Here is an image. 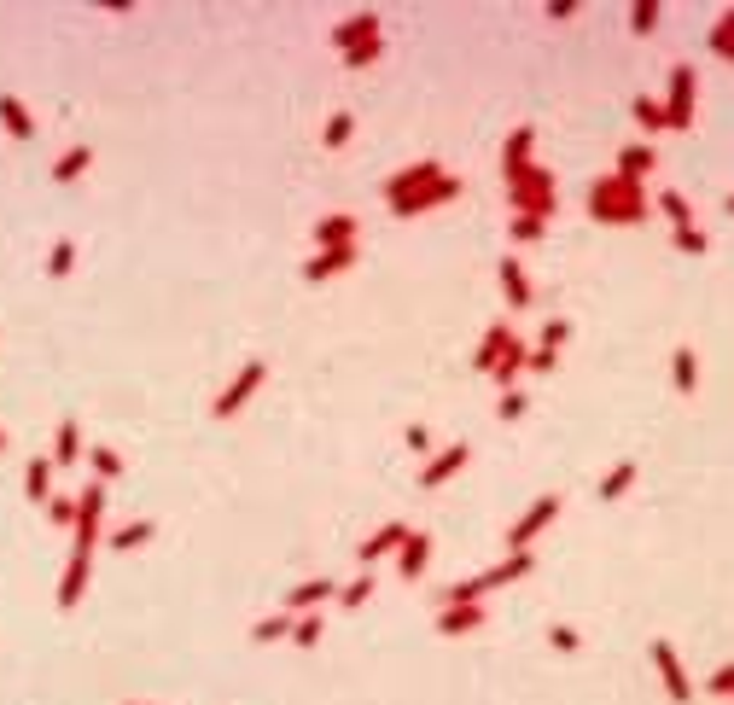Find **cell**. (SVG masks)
Masks as SVG:
<instances>
[{"instance_id": "f1b7e54d", "label": "cell", "mask_w": 734, "mask_h": 705, "mask_svg": "<svg viewBox=\"0 0 734 705\" xmlns=\"http://www.w3.org/2000/svg\"><path fill=\"white\" fill-rule=\"evenodd\" d=\"M88 169H94V146H70L65 158L53 164V181H59V187H70V181H76V175H88Z\"/></svg>"}, {"instance_id": "2e32d148", "label": "cell", "mask_w": 734, "mask_h": 705, "mask_svg": "<svg viewBox=\"0 0 734 705\" xmlns=\"http://www.w3.org/2000/svg\"><path fill=\"white\" fill-rule=\"evenodd\" d=\"M327 601H338V583H333V577H303L298 589L286 595V612H321Z\"/></svg>"}, {"instance_id": "7dc6e473", "label": "cell", "mask_w": 734, "mask_h": 705, "mask_svg": "<svg viewBox=\"0 0 734 705\" xmlns=\"http://www.w3.org/2000/svg\"><path fill=\"white\" fill-rule=\"evenodd\" d=\"M47 519H53V525H76V502H70V496H53V502H47Z\"/></svg>"}, {"instance_id": "3957f363", "label": "cell", "mask_w": 734, "mask_h": 705, "mask_svg": "<svg viewBox=\"0 0 734 705\" xmlns=\"http://www.w3.org/2000/svg\"><path fill=\"white\" fill-rule=\"evenodd\" d=\"M507 210H513V216H536V222H554V210H560L554 169L531 164L525 175H513V181H507Z\"/></svg>"}, {"instance_id": "7c38bea8", "label": "cell", "mask_w": 734, "mask_h": 705, "mask_svg": "<svg viewBox=\"0 0 734 705\" xmlns=\"http://www.w3.org/2000/svg\"><path fill=\"white\" fill-rule=\"evenodd\" d=\"M88 571H94V554L88 548H70L65 560V577H59V606H82V589H88Z\"/></svg>"}, {"instance_id": "ee69618b", "label": "cell", "mask_w": 734, "mask_h": 705, "mask_svg": "<svg viewBox=\"0 0 734 705\" xmlns=\"http://www.w3.org/2000/svg\"><path fill=\"white\" fill-rule=\"evenodd\" d=\"M542 234H548V222H536V216H513V239H519V245H536Z\"/></svg>"}, {"instance_id": "30bf717a", "label": "cell", "mask_w": 734, "mask_h": 705, "mask_svg": "<svg viewBox=\"0 0 734 705\" xmlns=\"http://www.w3.org/2000/svg\"><path fill=\"white\" fill-rule=\"evenodd\" d=\"M437 175H443V164H437V158H420V164L397 169V175L385 181V204H397V199H408V193H420V187H432Z\"/></svg>"}, {"instance_id": "ac0fdd59", "label": "cell", "mask_w": 734, "mask_h": 705, "mask_svg": "<svg viewBox=\"0 0 734 705\" xmlns=\"http://www.w3.org/2000/svg\"><path fill=\"white\" fill-rule=\"evenodd\" d=\"M670 385H676L682 397H694V391H700V356H694L688 344H676V350H670Z\"/></svg>"}, {"instance_id": "d4e9b609", "label": "cell", "mask_w": 734, "mask_h": 705, "mask_svg": "<svg viewBox=\"0 0 734 705\" xmlns=\"http://www.w3.org/2000/svg\"><path fill=\"white\" fill-rule=\"evenodd\" d=\"M24 496H30L35 507L53 502V461H41V455H35L30 467H24Z\"/></svg>"}, {"instance_id": "7a4b0ae2", "label": "cell", "mask_w": 734, "mask_h": 705, "mask_svg": "<svg viewBox=\"0 0 734 705\" xmlns=\"http://www.w3.org/2000/svg\"><path fill=\"white\" fill-rule=\"evenodd\" d=\"M531 566H536V554L525 548V554H507L501 566H490V571H472V577H461V583H449L443 589V606H478L490 589H501V583H519V577H531Z\"/></svg>"}, {"instance_id": "836d02e7", "label": "cell", "mask_w": 734, "mask_h": 705, "mask_svg": "<svg viewBox=\"0 0 734 705\" xmlns=\"http://www.w3.org/2000/svg\"><path fill=\"white\" fill-rule=\"evenodd\" d=\"M88 467H94V478H123V455L117 449H105V443H88Z\"/></svg>"}, {"instance_id": "8fae6325", "label": "cell", "mask_w": 734, "mask_h": 705, "mask_svg": "<svg viewBox=\"0 0 734 705\" xmlns=\"http://www.w3.org/2000/svg\"><path fill=\"white\" fill-rule=\"evenodd\" d=\"M385 24H379V12H350L344 24H333V47L338 53H350V47H362V41H379Z\"/></svg>"}, {"instance_id": "4dcf8cb0", "label": "cell", "mask_w": 734, "mask_h": 705, "mask_svg": "<svg viewBox=\"0 0 734 705\" xmlns=\"http://www.w3.org/2000/svg\"><path fill=\"white\" fill-rule=\"evenodd\" d=\"M350 135H356V117H350V111H333V117H327V129H321V146H327V152H344Z\"/></svg>"}, {"instance_id": "bcb514c9", "label": "cell", "mask_w": 734, "mask_h": 705, "mask_svg": "<svg viewBox=\"0 0 734 705\" xmlns=\"http://www.w3.org/2000/svg\"><path fill=\"white\" fill-rule=\"evenodd\" d=\"M554 368H560V350H542V344H536L531 362H525V373H554Z\"/></svg>"}, {"instance_id": "d6a6232c", "label": "cell", "mask_w": 734, "mask_h": 705, "mask_svg": "<svg viewBox=\"0 0 734 705\" xmlns=\"http://www.w3.org/2000/svg\"><path fill=\"white\" fill-rule=\"evenodd\" d=\"M630 111H635V123H641L647 135H659V129H665V100H653V94H635Z\"/></svg>"}, {"instance_id": "db71d44e", "label": "cell", "mask_w": 734, "mask_h": 705, "mask_svg": "<svg viewBox=\"0 0 734 705\" xmlns=\"http://www.w3.org/2000/svg\"><path fill=\"white\" fill-rule=\"evenodd\" d=\"M0 449H6V432H0Z\"/></svg>"}, {"instance_id": "7402d4cb", "label": "cell", "mask_w": 734, "mask_h": 705, "mask_svg": "<svg viewBox=\"0 0 734 705\" xmlns=\"http://www.w3.org/2000/svg\"><path fill=\"white\" fill-rule=\"evenodd\" d=\"M507 344H513V327H507V321H490V327H484V344H478V356H472V368L490 373L501 362V350H507Z\"/></svg>"}, {"instance_id": "8992f818", "label": "cell", "mask_w": 734, "mask_h": 705, "mask_svg": "<svg viewBox=\"0 0 734 705\" xmlns=\"http://www.w3.org/2000/svg\"><path fill=\"white\" fill-rule=\"evenodd\" d=\"M263 379H268V362H245V368L234 373V385H228V391H222V397L210 403V414H216V420L239 414V408H245L251 397H257V391H263Z\"/></svg>"}, {"instance_id": "60d3db41", "label": "cell", "mask_w": 734, "mask_h": 705, "mask_svg": "<svg viewBox=\"0 0 734 705\" xmlns=\"http://www.w3.org/2000/svg\"><path fill=\"white\" fill-rule=\"evenodd\" d=\"M70 269H76V239H59V245H53V257H47V274H53V280H65Z\"/></svg>"}, {"instance_id": "d6986e66", "label": "cell", "mask_w": 734, "mask_h": 705, "mask_svg": "<svg viewBox=\"0 0 734 705\" xmlns=\"http://www.w3.org/2000/svg\"><path fill=\"white\" fill-rule=\"evenodd\" d=\"M484 618H490L484 606H443V612H437V636H472Z\"/></svg>"}, {"instance_id": "52a82bcc", "label": "cell", "mask_w": 734, "mask_h": 705, "mask_svg": "<svg viewBox=\"0 0 734 705\" xmlns=\"http://www.w3.org/2000/svg\"><path fill=\"white\" fill-rule=\"evenodd\" d=\"M647 653H653V671H659V682H665L670 705H694V682H688V671H682L676 647H670V641H653Z\"/></svg>"}, {"instance_id": "d590c367", "label": "cell", "mask_w": 734, "mask_h": 705, "mask_svg": "<svg viewBox=\"0 0 734 705\" xmlns=\"http://www.w3.org/2000/svg\"><path fill=\"white\" fill-rule=\"evenodd\" d=\"M659 12H665L659 0H635V6H630V30L635 35H653V30H659Z\"/></svg>"}, {"instance_id": "4316f807", "label": "cell", "mask_w": 734, "mask_h": 705, "mask_svg": "<svg viewBox=\"0 0 734 705\" xmlns=\"http://www.w3.org/2000/svg\"><path fill=\"white\" fill-rule=\"evenodd\" d=\"M82 461V426L76 420H59V437H53V467H76Z\"/></svg>"}, {"instance_id": "484cf974", "label": "cell", "mask_w": 734, "mask_h": 705, "mask_svg": "<svg viewBox=\"0 0 734 705\" xmlns=\"http://www.w3.org/2000/svg\"><path fill=\"white\" fill-rule=\"evenodd\" d=\"M525 362H531V350H525V344H519V338H513V344H507V350H501V362H496V368H490V379H496L501 391H513V379H519V373H525Z\"/></svg>"}, {"instance_id": "e0dca14e", "label": "cell", "mask_w": 734, "mask_h": 705, "mask_svg": "<svg viewBox=\"0 0 734 705\" xmlns=\"http://www.w3.org/2000/svg\"><path fill=\"white\" fill-rule=\"evenodd\" d=\"M426 566H432V537H426V531H408V542L397 548V571L414 583Z\"/></svg>"}, {"instance_id": "f546056e", "label": "cell", "mask_w": 734, "mask_h": 705, "mask_svg": "<svg viewBox=\"0 0 734 705\" xmlns=\"http://www.w3.org/2000/svg\"><path fill=\"white\" fill-rule=\"evenodd\" d=\"M292 624H298V612H274V618H257V624H251V641H257V647H268V641H286V636H292Z\"/></svg>"}, {"instance_id": "f907efd6", "label": "cell", "mask_w": 734, "mask_h": 705, "mask_svg": "<svg viewBox=\"0 0 734 705\" xmlns=\"http://www.w3.org/2000/svg\"><path fill=\"white\" fill-rule=\"evenodd\" d=\"M408 449H414V455H432V432H426V426H408Z\"/></svg>"}, {"instance_id": "277c9868", "label": "cell", "mask_w": 734, "mask_h": 705, "mask_svg": "<svg viewBox=\"0 0 734 705\" xmlns=\"http://www.w3.org/2000/svg\"><path fill=\"white\" fill-rule=\"evenodd\" d=\"M554 519H560V496H536V502L525 507L513 525H507V554H525V548H531V542L542 537Z\"/></svg>"}, {"instance_id": "681fc988", "label": "cell", "mask_w": 734, "mask_h": 705, "mask_svg": "<svg viewBox=\"0 0 734 705\" xmlns=\"http://www.w3.org/2000/svg\"><path fill=\"white\" fill-rule=\"evenodd\" d=\"M705 688H711L717 700H729V694H734V665H723V671H711V682H705Z\"/></svg>"}, {"instance_id": "816d5d0a", "label": "cell", "mask_w": 734, "mask_h": 705, "mask_svg": "<svg viewBox=\"0 0 734 705\" xmlns=\"http://www.w3.org/2000/svg\"><path fill=\"white\" fill-rule=\"evenodd\" d=\"M571 12H577V0H548V18H560V24H566Z\"/></svg>"}, {"instance_id": "f6af8a7d", "label": "cell", "mask_w": 734, "mask_h": 705, "mask_svg": "<svg viewBox=\"0 0 734 705\" xmlns=\"http://www.w3.org/2000/svg\"><path fill=\"white\" fill-rule=\"evenodd\" d=\"M525 408H531V397H525V391H501V403H496V414H501V420H519V414H525Z\"/></svg>"}, {"instance_id": "f5cc1de1", "label": "cell", "mask_w": 734, "mask_h": 705, "mask_svg": "<svg viewBox=\"0 0 734 705\" xmlns=\"http://www.w3.org/2000/svg\"><path fill=\"white\" fill-rule=\"evenodd\" d=\"M723 210H729V216H734V193H729V199H723Z\"/></svg>"}, {"instance_id": "4fadbf2b", "label": "cell", "mask_w": 734, "mask_h": 705, "mask_svg": "<svg viewBox=\"0 0 734 705\" xmlns=\"http://www.w3.org/2000/svg\"><path fill=\"white\" fill-rule=\"evenodd\" d=\"M531 152H536V129L531 123H519V129L507 135V146H501V181L525 175V169H531Z\"/></svg>"}, {"instance_id": "ab89813d", "label": "cell", "mask_w": 734, "mask_h": 705, "mask_svg": "<svg viewBox=\"0 0 734 705\" xmlns=\"http://www.w3.org/2000/svg\"><path fill=\"white\" fill-rule=\"evenodd\" d=\"M379 53H385V35H379V41H362V47H350V53H338V59H344V70H367Z\"/></svg>"}, {"instance_id": "5b68a950", "label": "cell", "mask_w": 734, "mask_h": 705, "mask_svg": "<svg viewBox=\"0 0 734 705\" xmlns=\"http://www.w3.org/2000/svg\"><path fill=\"white\" fill-rule=\"evenodd\" d=\"M694 94H700L694 65H676L670 70V94H665V129H694Z\"/></svg>"}, {"instance_id": "1f68e13d", "label": "cell", "mask_w": 734, "mask_h": 705, "mask_svg": "<svg viewBox=\"0 0 734 705\" xmlns=\"http://www.w3.org/2000/svg\"><path fill=\"white\" fill-rule=\"evenodd\" d=\"M635 472H641V467H635V461H618V467H612V472H606V478H601V502H618V496H630Z\"/></svg>"}, {"instance_id": "74e56055", "label": "cell", "mask_w": 734, "mask_h": 705, "mask_svg": "<svg viewBox=\"0 0 734 705\" xmlns=\"http://www.w3.org/2000/svg\"><path fill=\"white\" fill-rule=\"evenodd\" d=\"M373 601V571H362V577H350L344 589H338V606H367Z\"/></svg>"}, {"instance_id": "e575fe53", "label": "cell", "mask_w": 734, "mask_h": 705, "mask_svg": "<svg viewBox=\"0 0 734 705\" xmlns=\"http://www.w3.org/2000/svg\"><path fill=\"white\" fill-rule=\"evenodd\" d=\"M711 53L734 65V6L723 12V18H717V24H711Z\"/></svg>"}, {"instance_id": "603a6c76", "label": "cell", "mask_w": 734, "mask_h": 705, "mask_svg": "<svg viewBox=\"0 0 734 705\" xmlns=\"http://www.w3.org/2000/svg\"><path fill=\"white\" fill-rule=\"evenodd\" d=\"M501 292H507V309H531V274L519 269L513 257H501Z\"/></svg>"}, {"instance_id": "5bb4252c", "label": "cell", "mask_w": 734, "mask_h": 705, "mask_svg": "<svg viewBox=\"0 0 734 705\" xmlns=\"http://www.w3.org/2000/svg\"><path fill=\"white\" fill-rule=\"evenodd\" d=\"M356 257H362V245H344V251H315V257L303 263V280H309V286H321V280H333V274L356 269Z\"/></svg>"}, {"instance_id": "b9f144b4", "label": "cell", "mask_w": 734, "mask_h": 705, "mask_svg": "<svg viewBox=\"0 0 734 705\" xmlns=\"http://www.w3.org/2000/svg\"><path fill=\"white\" fill-rule=\"evenodd\" d=\"M670 239H676V251H688V257H705V251H711V239H705L700 228H676Z\"/></svg>"}, {"instance_id": "ba28073f", "label": "cell", "mask_w": 734, "mask_h": 705, "mask_svg": "<svg viewBox=\"0 0 734 705\" xmlns=\"http://www.w3.org/2000/svg\"><path fill=\"white\" fill-rule=\"evenodd\" d=\"M449 199H461V175H437L432 187H420V193H408V199L391 204V216H426V210H437V204H449Z\"/></svg>"}, {"instance_id": "11a10c76", "label": "cell", "mask_w": 734, "mask_h": 705, "mask_svg": "<svg viewBox=\"0 0 734 705\" xmlns=\"http://www.w3.org/2000/svg\"><path fill=\"white\" fill-rule=\"evenodd\" d=\"M129 705H146V700H129Z\"/></svg>"}, {"instance_id": "7bdbcfd3", "label": "cell", "mask_w": 734, "mask_h": 705, "mask_svg": "<svg viewBox=\"0 0 734 705\" xmlns=\"http://www.w3.org/2000/svg\"><path fill=\"white\" fill-rule=\"evenodd\" d=\"M566 338H571V321H566V315H554V321H542V350H560Z\"/></svg>"}, {"instance_id": "44dd1931", "label": "cell", "mask_w": 734, "mask_h": 705, "mask_svg": "<svg viewBox=\"0 0 734 705\" xmlns=\"http://www.w3.org/2000/svg\"><path fill=\"white\" fill-rule=\"evenodd\" d=\"M315 245H321V251L356 245V216H321V222H315Z\"/></svg>"}, {"instance_id": "8d00e7d4", "label": "cell", "mask_w": 734, "mask_h": 705, "mask_svg": "<svg viewBox=\"0 0 734 705\" xmlns=\"http://www.w3.org/2000/svg\"><path fill=\"white\" fill-rule=\"evenodd\" d=\"M653 204L670 216V228H694V210H688V199H682V193H659Z\"/></svg>"}, {"instance_id": "ffe728a7", "label": "cell", "mask_w": 734, "mask_h": 705, "mask_svg": "<svg viewBox=\"0 0 734 705\" xmlns=\"http://www.w3.org/2000/svg\"><path fill=\"white\" fill-rule=\"evenodd\" d=\"M659 169V152L647 146V140H635V146H618V175H630V181H647Z\"/></svg>"}, {"instance_id": "9c48e42d", "label": "cell", "mask_w": 734, "mask_h": 705, "mask_svg": "<svg viewBox=\"0 0 734 705\" xmlns=\"http://www.w3.org/2000/svg\"><path fill=\"white\" fill-rule=\"evenodd\" d=\"M467 461H472V443H449V449H437L432 461L420 467V490H437V484H449V478L467 467Z\"/></svg>"}, {"instance_id": "9a60e30c", "label": "cell", "mask_w": 734, "mask_h": 705, "mask_svg": "<svg viewBox=\"0 0 734 705\" xmlns=\"http://www.w3.org/2000/svg\"><path fill=\"white\" fill-rule=\"evenodd\" d=\"M402 542H408V525H402V519H391V525H379V531H373V537L362 542V571H373V566H379V560H391V554H397Z\"/></svg>"}, {"instance_id": "f35d334b", "label": "cell", "mask_w": 734, "mask_h": 705, "mask_svg": "<svg viewBox=\"0 0 734 705\" xmlns=\"http://www.w3.org/2000/svg\"><path fill=\"white\" fill-rule=\"evenodd\" d=\"M321 630H327V624H321V612H298L292 641H298V647H321Z\"/></svg>"}, {"instance_id": "83f0119b", "label": "cell", "mask_w": 734, "mask_h": 705, "mask_svg": "<svg viewBox=\"0 0 734 705\" xmlns=\"http://www.w3.org/2000/svg\"><path fill=\"white\" fill-rule=\"evenodd\" d=\"M152 537H158V519H134L123 531H111V548H117V554H134V548H146Z\"/></svg>"}, {"instance_id": "cb8c5ba5", "label": "cell", "mask_w": 734, "mask_h": 705, "mask_svg": "<svg viewBox=\"0 0 734 705\" xmlns=\"http://www.w3.org/2000/svg\"><path fill=\"white\" fill-rule=\"evenodd\" d=\"M0 129H6L12 140H35V117L24 111L18 94H0Z\"/></svg>"}, {"instance_id": "6da1fadb", "label": "cell", "mask_w": 734, "mask_h": 705, "mask_svg": "<svg viewBox=\"0 0 734 705\" xmlns=\"http://www.w3.org/2000/svg\"><path fill=\"white\" fill-rule=\"evenodd\" d=\"M647 210H653L647 181H630V175H618V169L589 187V216L606 222V228H635V222H647Z\"/></svg>"}, {"instance_id": "c3c4849f", "label": "cell", "mask_w": 734, "mask_h": 705, "mask_svg": "<svg viewBox=\"0 0 734 705\" xmlns=\"http://www.w3.org/2000/svg\"><path fill=\"white\" fill-rule=\"evenodd\" d=\"M548 641H554L560 653H577V647H583V636H577L571 624H554V630H548Z\"/></svg>"}]
</instances>
